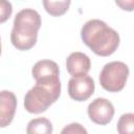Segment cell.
I'll return each instance as SVG.
<instances>
[{"mask_svg":"<svg viewBox=\"0 0 134 134\" xmlns=\"http://www.w3.org/2000/svg\"><path fill=\"white\" fill-rule=\"evenodd\" d=\"M81 38L95 54L109 57L119 45V35L104 21L92 19L87 21L81 30Z\"/></svg>","mask_w":134,"mask_h":134,"instance_id":"obj_1","label":"cell"},{"mask_svg":"<svg viewBox=\"0 0 134 134\" xmlns=\"http://www.w3.org/2000/svg\"><path fill=\"white\" fill-rule=\"evenodd\" d=\"M40 27L41 17L37 10L31 8L20 10L14 20L10 34L12 44L19 50L32 48L37 43Z\"/></svg>","mask_w":134,"mask_h":134,"instance_id":"obj_2","label":"cell"},{"mask_svg":"<svg viewBox=\"0 0 134 134\" xmlns=\"http://www.w3.org/2000/svg\"><path fill=\"white\" fill-rule=\"evenodd\" d=\"M61 94V85H47L36 83L27 91L24 97L25 110L29 113L39 114L45 112L50 105L55 103Z\"/></svg>","mask_w":134,"mask_h":134,"instance_id":"obj_3","label":"cell"},{"mask_svg":"<svg viewBox=\"0 0 134 134\" xmlns=\"http://www.w3.org/2000/svg\"><path fill=\"white\" fill-rule=\"evenodd\" d=\"M129 68L124 62L114 61L107 63L99 74L100 86L109 92H118L126 86Z\"/></svg>","mask_w":134,"mask_h":134,"instance_id":"obj_4","label":"cell"},{"mask_svg":"<svg viewBox=\"0 0 134 134\" xmlns=\"http://www.w3.org/2000/svg\"><path fill=\"white\" fill-rule=\"evenodd\" d=\"M32 77L36 83L47 84V85H61L60 70L55 62L51 60L38 61L31 69Z\"/></svg>","mask_w":134,"mask_h":134,"instance_id":"obj_5","label":"cell"},{"mask_svg":"<svg viewBox=\"0 0 134 134\" xmlns=\"http://www.w3.org/2000/svg\"><path fill=\"white\" fill-rule=\"evenodd\" d=\"M95 85L89 75L72 76L68 82V94L76 102L87 100L94 93Z\"/></svg>","mask_w":134,"mask_h":134,"instance_id":"obj_6","label":"cell"},{"mask_svg":"<svg viewBox=\"0 0 134 134\" xmlns=\"http://www.w3.org/2000/svg\"><path fill=\"white\" fill-rule=\"evenodd\" d=\"M88 115L93 122L104 126L112 120L114 116V107L110 100L97 97L89 104Z\"/></svg>","mask_w":134,"mask_h":134,"instance_id":"obj_7","label":"cell"},{"mask_svg":"<svg viewBox=\"0 0 134 134\" xmlns=\"http://www.w3.org/2000/svg\"><path fill=\"white\" fill-rule=\"evenodd\" d=\"M17 109V98L12 91L3 90L0 93V127L8 126L15 116Z\"/></svg>","mask_w":134,"mask_h":134,"instance_id":"obj_8","label":"cell"},{"mask_svg":"<svg viewBox=\"0 0 134 134\" xmlns=\"http://www.w3.org/2000/svg\"><path fill=\"white\" fill-rule=\"evenodd\" d=\"M91 67L90 59L87 54L75 51L68 55L66 60V69L72 76L86 75Z\"/></svg>","mask_w":134,"mask_h":134,"instance_id":"obj_9","label":"cell"},{"mask_svg":"<svg viewBox=\"0 0 134 134\" xmlns=\"http://www.w3.org/2000/svg\"><path fill=\"white\" fill-rule=\"evenodd\" d=\"M71 0H43V6L45 10L53 17H60L64 15L70 6Z\"/></svg>","mask_w":134,"mask_h":134,"instance_id":"obj_10","label":"cell"},{"mask_svg":"<svg viewBox=\"0 0 134 134\" xmlns=\"http://www.w3.org/2000/svg\"><path fill=\"white\" fill-rule=\"evenodd\" d=\"M26 133L28 134H50L52 133V125L50 120L45 117H39L31 119L26 128Z\"/></svg>","mask_w":134,"mask_h":134,"instance_id":"obj_11","label":"cell"},{"mask_svg":"<svg viewBox=\"0 0 134 134\" xmlns=\"http://www.w3.org/2000/svg\"><path fill=\"white\" fill-rule=\"evenodd\" d=\"M116 130L119 134H134V113L122 114L117 121Z\"/></svg>","mask_w":134,"mask_h":134,"instance_id":"obj_12","label":"cell"},{"mask_svg":"<svg viewBox=\"0 0 134 134\" xmlns=\"http://www.w3.org/2000/svg\"><path fill=\"white\" fill-rule=\"evenodd\" d=\"M0 7H1L0 22L1 23H4L10 17L12 12H13V7H12V4L7 0H0Z\"/></svg>","mask_w":134,"mask_h":134,"instance_id":"obj_13","label":"cell"},{"mask_svg":"<svg viewBox=\"0 0 134 134\" xmlns=\"http://www.w3.org/2000/svg\"><path fill=\"white\" fill-rule=\"evenodd\" d=\"M62 133H82V134H86L87 130L84 127H82V125H80V124H70L62 130Z\"/></svg>","mask_w":134,"mask_h":134,"instance_id":"obj_14","label":"cell"},{"mask_svg":"<svg viewBox=\"0 0 134 134\" xmlns=\"http://www.w3.org/2000/svg\"><path fill=\"white\" fill-rule=\"evenodd\" d=\"M116 5L126 12L134 10V0H115Z\"/></svg>","mask_w":134,"mask_h":134,"instance_id":"obj_15","label":"cell"}]
</instances>
